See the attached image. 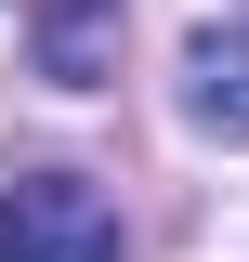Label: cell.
<instances>
[{
  "label": "cell",
  "mask_w": 249,
  "mask_h": 262,
  "mask_svg": "<svg viewBox=\"0 0 249 262\" xmlns=\"http://www.w3.org/2000/svg\"><path fill=\"white\" fill-rule=\"evenodd\" d=\"M184 118L223 131V144H249V27H210L184 53Z\"/></svg>",
  "instance_id": "3"
},
{
  "label": "cell",
  "mask_w": 249,
  "mask_h": 262,
  "mask_svg": "<svg viewBox=\"0 0 249 262\" xmlns=\"http://www.w3.org/2000/svg\"><path fill=\"white\" fill-rule=\"evenodd\" d=\"M0 262H118V196L79 170H13L0 184Z\"/></svg>",
  "instance_id": "1"
},
{
  "label": "cell",
  "mask_w": 249,
  "mask_h": 262,
  "mask_svg": "<svg viewBox=\"0 0 249 262\" xmlns=\"http://www.w3.org/2000/svg\"><path fill=\"white\" fill-rule=\"evenodd\" d=\"M27 53L53 92H92L105 66H118V0H39L27 13Z\"/></svg>",
  "instance_id": "2"
}]
</instances>
